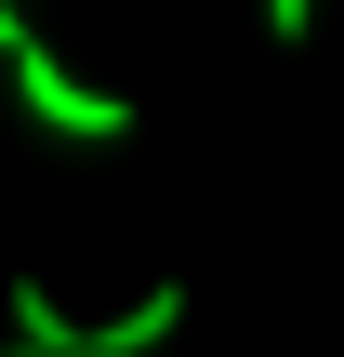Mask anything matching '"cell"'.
Listing matches in <instances>:
<instances>
[{"label":"cell","instance_id":"6da1fadb","mask_svg":"<svg viewBox=\"0 0 344 357\" xmlns=\"http://www.w3.org/2000/svg\"><path fill=\"white\" fill-rule=\"evenodd\" d=\"M186 331V278H159L146 305H119V318H66L40 278H13V344H40V357H159Z\"/></svg>","mask_w":344,"mask_h":357},{"label":"cell","instance_id":"7a4b0ae2","mask_svg":"<svg viewBox=\"0 0 344 357\" xmlns=\"http://www.w3.org/2000/svg\"><path fill=\"white\" fill-rule=\"evenodd\" d=\"M13 106H27L40 132H66V146H119V132H133V93L80 79L53 40H27V53H13Z\"/></svg>","mask_w":344,"mask_h":357},{"label":"cell","instance_id":"277c9868","mask_svg":"<svg viewBox=\"0 0 344 357\" xmlns=\"http://www.w3.org/2000/svg\"><path fill=\"white\" fill-rule=\"evenodd\" d=\"M0 357H40V344H0Z\"/></svg>","mask_w":344,"mask_h":357},{"label":"cell","instance_id":"3957f363","mask_svg":"<svg viewBox=\"0 0 344 357\" xmlns=\"http://www.w3.org/2000/svg\"><path fill=\"white\" fill-rule=\"evenodd\" d=\"M265 26H278V40H305V26H318V0H265Z\"/></svg>","mask_w":344,"mask_h":357}]
</instances>
